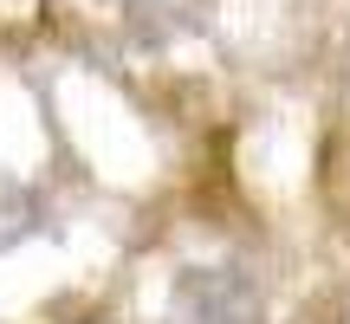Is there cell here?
Returning a JSON list of instances; mask_svg holds the SVG:
<instances>
[{"label":"cell","instance_id":"obj_2","mask_svg":"<svg viewBox=\"0 0 350 324\" xmlns=\"http://www.w3.org/2000/svg\"><path fill=\"white\" fill-rule=\"evenodd\" d=\"M124 20H130V39L156 52V46H175V39L201 33L208 0H124Z\"/></svg>","mask_w":350,"mask_h":324},{"label":"cell","instance_id":"obj_1","mask_svg":"<svg viewBox=\"0 0 350 324\" xmlns=\"http://www.w3.org/2000/svg\"><path fill=\"white\" fill-rule=\"evenodd\" d=\"M175 324H266L260 312V292L240 266H188L175 279Z\"/></svg>","mask_w":350,"mask_h":324},{"label":"cell","instance_id":"obj_3","mask_svg":"<svg viewBox=\"0 0 350 324\" xmlns=\"http://www.w3.org/2000/svg\"><path fill=\"white\" fill-rule=\"evenodd\" d=\"M46 234V201L33 182H20L13 169H0V253L26 247V240Z\"/></svg>","mask_w":350,"mask_h":324}]
</instances>
